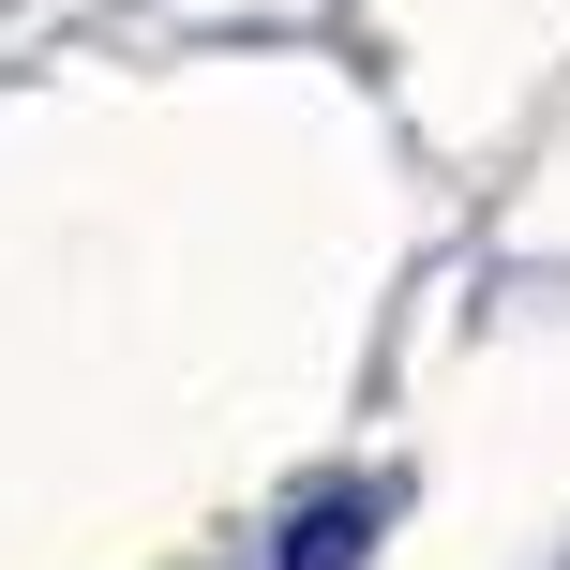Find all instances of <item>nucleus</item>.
I'll list each match as a JSON object with an SVG mask.
<instances>
[{
  "label": "nucleus",
  "instance_id": "obj_1",
  "mask_svg": "<svg viewBox=\"0 0 570 570\" xmlns=\"http://www.w3.org/2000/svg\"><path fill=\"white\" fill-rule=\"evenodd\" d=\"M375 525H391V481H331V495H301V511H285L271 570H361Z\"/></svg>",
  "mask_w": 570,
  "mask_h": 570
}]
</instances>
